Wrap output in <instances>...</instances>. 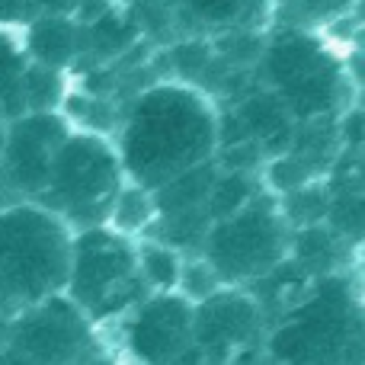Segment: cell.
Here are the masks:
<instances>
[{
    "instance_id": "cell-1",
    "label": "cell",
    "mask_w": 365,
    "mask_h": 365,
    "mask_svg": "<svg viewBox=\"0 0 365 365\" xmlns=\"http://www.w3.org/2000/svg\"><path fill=\"white\" fill-rule=\"evenodd\" d=\"M218 148V103L192 83H160L135 100L115 151L125 177L154 192L195 167L212 164Z\"/></svg>"
},
{
    "instance_id": "cell-2",
    "label": "cell",
    "mask_w": 365,
    "mask_h": 365,
    "mask_svg": "<svg viewBox=\"0 0 365 365\" xmlns=\"http://www.w3.org/2000/svg\"><path fill=\"white\" fill-rule=\"evenodd\" d=\"M263 353L276 365H365V279L359 266L311 279L269 324Z\"/></svg>"
},
{
    "instance_id": "cell-3",
    "label": "cell",
    "mask_w": 365,
    "mask_h": 365,
    "mask_svg": "<svg viewBox=\"0 0 365 365\" xmlns=\"http://www.w3.org/2000/svg\"><path fill=\"white\" fill-rule=\"evenodd\" d=\"M74 227L42 202L0 208V302L16 314L51 295H61L71 272Z\"/></svg>"
},
{
    "instance_id": "cell-4",
    "label": "cell",
    "mask_w": 365,
    "mask_h": 365,
    "mask_svg": "<svg viewBox=\"0 0 365 365\" xmlns=\"http://www.w3.org/2000/svg\"><path fill=\"white\" fill-rule=\"evenodd\" d=\"M253 81L272 90L295 122L340 115L356 100L349 87L343 55L324 42L314 29L279 26L253 68Z\"/></svg>"
},
{
    "instance_id": "cell-5",
    "label": "cell",
    "mask_w": 365,
    "mask_h": 365,
    "mask_svg": "<svg viewBox=\"0 0 365 365\" xmlns=\"http://www.w3.org/2000/svg\"><path fill=\"white\" fill-rule=\"evenodd\" d=\"M64 295L96 324L109 327L151 295L138 269L135 237H125L109 225L74 231V253Z\"/></svg>"
},
{
    "instance_id": "cell-6",
    "label": "cell",
    "mask_w": 365,
    "mask_h": 365,
    "mask_svg": "<svg viewBox=\"0 0 365 365\" xmlns=\"http://www.w3.org/2000/svg\"><path fill=\"white\" fill-rule=\"evenodd\" d=\"M289 250L292 227L269 189H259L237 212L212 221L199 247V253L215 266L221 282L240 285V289L279 269L289 259Z\"/></svg>"
},
{
    "instance_id": "cell-7",
    "label": "cell",
    "mask_w": 365,
    "mask_h": 365,
    "mask_svg": "<svg viewBox=\"0 0 365 365\" xmlns=\"http://www.w3.org/2000/svg\"><path fill=\"white\" fill-rule=\"evenodd\" d=\"M125 180L115 145L96 132L68 135L55 154L48 186L36 202L61 215L74 231H83L106 225Z\"/></svg>"
},
{
    "instance_id": "cell-8",
    "label": "cell",
    "mask_w": 365,
    "mask_h": 365,
    "mask_svg": "<svg viewBox=\"0 0 365 365\" xmlns=\"http://www.w3.org/2000/svg\"><path fill=\"white\" fill-rule=\"evenodd\" d=\"M0 340L36 365H83L106 353L103 330L64 292L19 308L0 327Z\"/></svg>"
},
{
    "instance_id": "cell-9",
    "label": "cell",
    "mask_w": 365,
    "mask_h": 365,
    "mask_svg": "<svg viewBox=\"0 0 365 365\" xmlns=\"http://www.w3.org/2000/svg\"><path fill=\"white\" fill-rule=\"evenodd\" d=\"M195 304L180 292H151L103 327L106 353L119 365H177L192 349Z\"/></svg>"
},
{
    "instance_id": "cell-10",
    "label": "cell",
    "mask_w": 365,
    "mask_h": 365,
    "mask_svg": "<svg viewBox=\"0 0 365 365\" xmlns=\"http://www.w3.org/2000/svg\"><path fill=\"white\" fill-rule=\"evenodd\" d=\"M269 321L250 289L225 285L192 314V346L215 365H253L263 356Z\"/></svg>"
},
{
    "instance_id": "cell-11",
    "label": "cell",
    "mask_w": 365,
    "mask_h": 365,
    "mask_svg": "<svg viewBox=\"0 0 365 365\" xmlns=\"http://www.w3.org/2000/svg\"><path fill=\"white\" fill-rule=\"evenodd\" d=\"M68 138L64 125L48 115H36L26 119L6 135L4 148V182L13 189L16 199H32L45 192L48 186V173L55 164V154L61 148V141Z\"/></svg>"
},
{
    "instance_id": "cell-12",
    "label": "cell",
    "mask_w": 365,
    "mask_h": 365,
    "mask_svg": "<svg viewBox=\"0 0 365 365\" xmlns=\"http://www.w3.org/2000/svg\"><path fill=\"white\" fill-rule=\"evenodd\" d=\"M289 259L308 279H321V276H330V272H340V269L356 266L359 263V253H356L343 237H336L327 225H311V227L292 231Z\"/></svg>"
},
{
    "instance_id": "cell-13",
    "label": "cell",
    "mask_w": 365,
    "mask_h": 365,
    "mask_svg": "<svg viewBox=\"0 0 365 365\" xmlns=\"http://www.w3.org/2000/svg\"><path fill=\"white\" fill-rule=\"evenodd\" d=\"M189 16L212 32L269 29L276 16L272 0H186Z\"/></svg>"
},
{
    "instance_id": "cell-14",
    "label": "cell",
    "mask_w": 365,
    "mask_h": 365,
    "mask_svg": "<svg viewBox=\"0 0 365 365\" xmlns=\"http://www.w3.org/2000/svg\"><path fill=\"white\" fill-rule=\"evenodd\" d=\"M135 247H138V269L148 292H177L186 253L177 250L173 244H167V240L151 237V234L138 237Z\"/></svg>"
},
{
    "instance_id": "cell-15",
    "label": "cell",
    "mask_w": 365,
    "mask_h": 365,
    "mask_svg": "<svg viewBox=\"0 0 365 365\" xmlns=\"http://www.w3.org/2000/svg\"><path fill=\"white\" fill-rule=\"evenodd\" d=\"M154 221H158V199H154L151 189L138 186V182L125 180V186L119 189L113 202V212H109V227H115L125 237H145L151 234Z\"/></svg>"
},
{
    "instance_id": "cell-16",
    "label": "cell",
    "mask_w": 365,
    "mask_h": 365,
    "mask_svg": "<svg viewBox=\"0 0 365 365\" xmlns=\"http://www.w3.org/2000/svg\"><path fill=\"white\" fill-rule=\"evenodd\" d=\"M324 225L343 237L356 253L365 250V186L362 189H343V192H330L327 218Z\"/></svg>"
},
{
    "instance_id": "cell-17",
    "label": "cell",
    "mask_w": 365,
    "mask_h": 365,
    "mask_svg": "<svg viewBox=\"0 0 365 365\" xmlns=\"http://www.w3.org/2000/svg\"><path fill=\"white\" fill-rule=\"evenodd\" d=\"M276 4L279 26H298V29H314L324 23L349 16L359 6V0H272Z\"/></svg>"
},
{
    "instance_id": "cell-18",
    "label": "cell",
    "mask_w": 365,
    "mask_h": 365,
    "mask_svg": "<svg viewBox=\"0 0 365 365\" xmlns=\"http://www.w3.org/2000/svg\"><path fill=\"white\" fill-rule=\"evenodd\" d=\"M279 208H282L285 221H289L292 231L298 227H311V225H324L327 218V205H330V189L324 180L308 182V186H298L285 195H276Z\"/></svg>"
},
{
    "instance_id": "cell-19",
    "label": "cell",
    "mask_w": 365,
    "mask_h": 365,
    "mask_svg": "<svg viewBox=\"0 0 365 365\" xmlns=\"http://www.w3.org/2000/svg\"><path fill=\"white\" fill-rule=\"evenodd\" d=\"M218 289H225V282H221V276L215 272V266L208 263L202 253H186V259H182V276H180V295L189 298L192 304L205 302L208 295H215Z\"/></svg>"
},
{
    "instance_id": "cell-20",
    "label": "cell",
    "mask_w": 365,
    "mask_h": 365,
    "mask_svg": "<svg viewBox=\"0 0 365 365\" xmlns=\"http://www.w3.org/2000/svg\"><path fill=\"white\" fill-rule=\"evenodd\" d=\"M336 128H340V145L346 151L365 154V96H356L346 109L336 119Z\"/></svg>"
},
{
    "instance_id": "cell-21",
    "label": "cell",
    "mask_w": 365,
    "mask_h": 365,
    "mask_svg": "<svg viewBox=\"0 0 365 365\" xmlns=\"http://www.w3.org/2000/svg\"><path fill=\"white\" fill-rule=\"evenodd\" d=\"M343 71H346V81L356 90V96H365V48L349 45L343 51Z\"/></svg>"
},
{
    "instance_id": "cell-22",
    "label": "cell",
    "mask_w": 365,
    "mask_h": 365,
    "mask_svg": "<svg viewBox=\"0 0 365 365\" xmlns=\"http://www.w3.org/2000/svg\"><path fill=\"white\" fill-rule=\"evenodd\" d=\"M0 365H36L29 356H23L19 349H13L10 343L0 340Z\"/></svg>"
},
{
    "instance_id": "cell-23",
    "label": "cell",
    "mask_w": 365,
    "mask_h": 365,
    "mask_svg": "<svg viewBox=\"0 0 365 365\" xmlns=\"http://www.w3.org/2000/svg\"><path fill=\"white\" fill-rule=\"evenodd\" d=\"M359 19H356V29H353V38H349V45H359V48H365V0H359Z\"/></svg>"
},
{
    "instance_id": "cell-24",
    "label": "cell",
    "mask_w": 365,
    "mask_h": 365,
    "mask_svg": "<svg viewBox=\"0 0 365 365\" xmlns=\"http://www.w3.org/2000/svg\"><path fill=\"white\" fill-rule=\"evenodd\" d=\"M83 365H119V362H115V356L103 353V356H96V359H90V362H83Z\"/></svg>"
},
{
    "instance_id": "cell-25",
    "label": "cell",
    "mask_w": 365,
    "mask_h": 365,
    "mask_svg": "<svg viewBox=\"0 0 365 365\" xmlns=\"http://www.w3.org/2000/svg\"><path fill=\"white\" fill-rule=\"evenodd\" d=\"M10 317H13V311H10V308H6V304H4V302H0V327H4V324H6V321H10Z\"/></svg>"
},
{
    "instance_id": "cell-26",
    "label": "cell",
    "mask_w": 365,
    "mask_h": 365,
    "mask_svg": "<svg viewBox=\"0 0 365 365\" xmlns=\"http://www.w3.org/2000/svg\"><path fill=\"white\" fill-rule=\"evenodd\" d=\"M356 266H359V272H362V279H365V250L359 253V263H356Z\"/></svg>"
},
{
    "instance_id": "cell-27",
    "label": "cell",
    "mask_w": 365,
    "mask_h": 365,
    "mask_svg": "<svg viewBox=\"0 0 365 365\" xmlns=\"http://www.w3.org/2000/svg\"><path fill=\"white\" fill-rule=\"evenodd\" d=\"M4 148H6V135H4V128H0V158H4Z\"/></svg>"
}]
</instances>
